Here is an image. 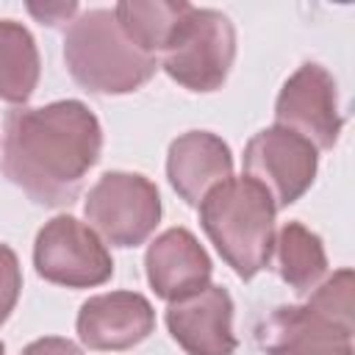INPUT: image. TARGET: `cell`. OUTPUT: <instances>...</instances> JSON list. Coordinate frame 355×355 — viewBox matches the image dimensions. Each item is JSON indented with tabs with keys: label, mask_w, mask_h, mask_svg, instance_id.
Listing matches in <instances>:
<instances>
[{
	"label": "cell",
	"mask_w": 355,
	"mask_h": 355,
	"mask_svg": "<svg viewBox=\"0 0 355 355\" xmlns=\"http://www.w3.org/2000/svg\"><path fill=\"white\" fill-rule=\"evenodd\" d=\"M100 153V119L80 100L22 105L6 114L3 172L36 205H72Z\"/></svg>",
	"instance_id": "cell-1"
},
{
	"label": "cell",
	"mask_w": 355,
	"mask_h": 355,
	"mask_svg": "<svg viewBox=\"0 0 355 355\" xmlns=\"http://www.w3.org/2000/svg\"><path fill=\"white\" fill-rule=\"evenodd\" d=\"M200 225L222 261L252 280L272 261L275 202L263 186L250 178H227L200 200Z\"/></svg>",
	"instance_id": "cell-2"
},
{
	"label": "cell",
	"mask_w": 355,
	"mask_h": 355,
	"mask_svg": "<svg viewBox=\"0 0 355 355\" xmlns=\"http://www.w3.org/2000/svg\"><path fill=\"white\" fill-rule=\"evenodd\" d=\"M64 64L72 80L92 94H130L158 69L119 28L111 8L80 11L64 31Z\"/></svg>",
	"instance_id": "cell-3"
},
{
	"label": "cell",
	"mask_w": 355,
	"mask_h": 355,
	"mask_svg": "<svg viewBox=\"0 0 355 355\" xmlns=\"http://www.w3.org/2000/svg\"><path fill=\"white\" fill-rule=\"evenodd\" d=\"M236 58V28L216 8L189 11L175 25L158 67L189 92H216L230 75Z\"/></svg>",
	"instance_id": "cell-4"
},
{
	"label": "cell",
	"mask_w": 355,
	"mask_h": 355,
	"mask_svg": "<svg viewBox=\"0 0 355 355\" xmlns=\"http://www.w3.org/2000/svg\"><path fill=\"white\" fill-rule=\"evenodd\" d=\"M83 216L108 244L139 247L161 222L158 186L139 172H103L86 194Z\"/></svg>",
	"instance_id": "cell-5"
},
{
	"label": "cell",
	"mask_w": 355,
	"mask_h": 355,
	"mask_svg": "<svg viewBox=\"0 0 355 355\" xmlns=\"http://www.w3.org/2000/svg\"><path fill=\"white\" fill-rule=\"evenodd\" d=\"M33 266L42 280L67 288L103 286L114 275V258L103 239L72 214H58L39 227Z\"/></svg>",
	"instance_id": "cell-6"
},
{
	"label": "cell",
	"mask_w": 355,
	"mask_h": 355,
	"mask_svg": "<svg viewBox=\"0 0 355 355\" xmlns=\"http://www.w3.org/2000/svg\"><path fill=\"white\" fill-rule=\"evenodd\" d=\"M319 150L280 125L258 130L244 147V178L266 189L275 208L294 205L316 180Z\"/></svg>",
	"instance_id": "cell-7"
},
{
	"label": "cell",
	"mask_w": 355,
	"mask_h": 355,
	"mask_svg": "<svg viewBox=\"0 0 355 355\" xmlns=\"http://www.w3.org/2000/svg\"><path fill=\"white\" fill-rule=\"evenodd\" d=\"M275 125L300 133L316 150H333L344 125L336 78L316 61L300 64L280 86L275 100Z\"/></svg>",
	"instance_id": "cell-8"
},
{
	"label": "cell",
	"mask_w": 355,
	"mask_h": 355,
	"mask_svg": "<svg viewBox=\"0 0 355 355\" xmlns=\"http://www.w3.org/2000/svg\"><path fill=\"white\" fill-rule=\"evenodd\" d=\"M352 322H341L313 302L280 305L255 327L266 355H355Z\"/></svg>",
	"instance_id": "cell-9"
},
{
	"label": "cell",
	"mask_w": 355,
	"mask_h": 355,
	"mask_svg": "<svg viewBox=\"0 0 355 355\" xmlns=\"http://www.w3.org/2000/svg\"><path fill=\"white\" fill-rule=\"evenodd\" d=\"M75 330L89 349L119 352L141 344L155 330V311L139 291H105L80 305Z\"/></svg>",
	"instance_id": "cell-10"
},
{
	"label": "cell",
	"mask_w": 355,
	"mask_h": 355,
	"mask_svg": "<svg viewBox=\"0 0 355 355\" xmlns=\"http://www.w3.org/2000/svg\"><path fill=\"white\" fill-rule=\"evenodd\" d=\"M164 322L186 355H233L239 347L233 333V300L227 288L216 283L169 302Z\"/></svg>",
	"instance_id": "cell-11"
},
{
	"label": "cell",
	"mask_w": 355,
	"mask_h": 355,
	"mask_svg": "<svg viewBox=\"0 0 355 355\" xmlns=\"http://www.w3.org/2000/svg\"><path fill=\"white\" fill-rule=\"evenodd\" d=\"M144 272L155 297L178 302L211 283L214 263L189 227H169L147 247Z\"/></svg>",
	"instance_id": "cell-12"
},
{
	"label": "cell",
	"mask_w": 355,
	"mask_h": 355,
	"mask_svg": "<svg viewBox=\"0 0 355 355\" xmlns=\"http://www.w3.org/2000/svg\"><path fill=\"white\" fill-rule=\"evenodd\" d=\"M166 178L186 205H200L214 186L233 178V153L211 130L180 133L166 150Z\"/></svg>",
	"instance_id": "cell-13"
},
{
	"label": "cell",
	"mask_w": 355,
	"mask_h": 355,
	"mask_svg": "<svg viewBox=\"0 0 355 355\" xmlns=\"http://www.w3.org/2000/svg\"><path fill=\"white\" fill-rule=\"evenodd\" d=\"M275 272L294 294H311L327 275V252L322 239L302 222H286L275 230Z\"/></svg>",
	"instance_id": "cell-14"
},
{
	"label": "cell",
	"mask_w": 355,
	"mask_h": 355,
	"mask_svg": "<svg viewBox=\"0 0 355 355\" xmlns=\"http://www.w3.org/2000/svg\"><path fill=\"white\" fill-rule=\"evenodd\" d=\"M42 58L33 33L17 19H0V100L22 108L39 83Z\"/></svg>",
	"instance_id": "cell-15"
},
{
	"label": "cell",
	"mask_w": 355,
	"mask_h": 355,
	"mask_svg": "<svg viewBox=\"0 0 355 355\" xmlns=\"http://www.w3.org/2000/svg\"><path fill=\"white\" fill-rule=\"evenodd\" d=\"M186 0H122L111 11L122 28V33L144 53L158 58L166 47L175 25L189 11Z\"/></svg>",
	"instance_id": "cell-16"
},
{
	"label": "cell",
	"mask_w": 355,
	"mask_h": 355,
	"mask_svg": "<svg viewBox=\"0 0 355 355\" xmlns=\"http://www.w3.org/2000/svg\"><path fill=\"white\" fill-rule=\"evenodd\" d=\"M22 291V269H19V258L8 244H0V324L11 316V311L17 308Z\"/></svg>",
	"instance_id": "cell-17"
},
{
	"label": "cell",
	"mask_w": 355,
	"mask_h": 355,
	"mask_svg": "<svg viewBox=\"0 0 355 355\" xmlns=\"http://www.w3.org/2000/svg\"><path fill=\"white\" fill-rule=\"evenodd\" d=\"M19 355H83V349H80L75 341H69V338L44 336V338L31 341Z\"/></svg>",
	"instance_id": "cell-18"
},
{
	"label": "cell",
	"mask_w": 355,
	"mask_h": 355,
	"mask_svg": "<svg viewBox=\"0 0 355 355\" xmlns=\"http://www.w3.org/2000/svg\"><path fill=\"white\" fill-rule=\"evenodd\" d=\"M28 11H31L33 17H39L42 25L55 28V25H61V22H67V19L72 22V17L78 14V3H44V6L31 3Z\"/></svg>",
	"instance_id": "cell-19"
},
{
	"label": "cell",
	"mask_w": 355,
	"mask_h": 355,
	"mask_svg": "<svg viewBox=\"0 0 355 355\" xmlns=\"http://www.w3.org/2000/svg\"><path fill=\"white\" fill-rule=\"evenodd\" d=\"M0 355H6V344L3 341H0Z\"/></svg>",
	"instance_id": "cell-20"
}]
</instances>
